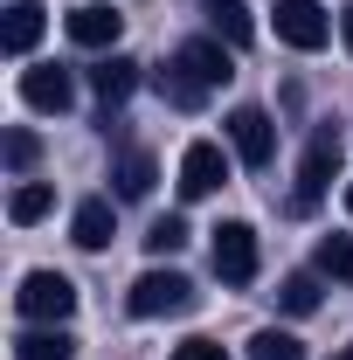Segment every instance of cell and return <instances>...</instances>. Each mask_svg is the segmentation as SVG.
<instances>
[{"label":"cell","instance_id":"1","mask_svg":"<svg viewBox=\"0 0 353 360\" xmlns=\"http://www.w3.org/2000/svg\"><path fill=\"white\" fill-rule=\"evenodd\" d=\"M236 77V56L222 42H180L174 56H167V70H160V97L174 104V111H194L208 90H222Z\"/></svg>","mask_w":353,"mask_h":360},{"label":"cell","instance_id":"2","mask_svg":"<svg viewBox=\"0 0 353 360\" xmlns=\"http://www.w3.org/2000/svg\"><path fill=\"white\" fill-rule=\"evenodd\" d=\"M340 153H347V139H340L333 118L312 125V146H305V160H298V187H291V208H298V215H312V208L326 201V187L340 174Z\"/></svg>","mask_w":353,"mask_h":360},{"label":"cell","instance_id":"3","mask_svg":"<svg viewBox=\"0 0 353 360\" xmlns=\"http://www.w3.org/2000/svg\"><path fill=\"white\" fill-rule=\"evenodd\" d=\"M14 312L35 319V326H63V319L77 312V284H70L63 270H28L21 291H14Z\"/></svg>","mask_w":353,"mask_h":360},{"label":"cell","instance_id":"4","mask_svg":"<svg viewBox=\"0 0 353 360\" xmlns=\"http://www.w3.org/2000/svg\"><path fill=\"white\" fill-rule=\"evenodd\" d=\"M125 305H132L139 319H180V312H194V305H201V291H194L180 270H146V277L132 284V298H125Z\"/></svg>","mask_w":353,"mask_h":360},{"label":"cell","instance_id":"5","mask_svg":"<svg viewBox=\"0 0 353 360\" xmlns=\"http://www.w3.org/2000/svg\"><path fill=\"white\" fill-rule=\"evenodd\" d=\"M229 146H236V160H243V167H257V174H264L270 160H277V125H270V111H257V104L229 111Z\"/></svg>","mask_w":353,"mask_h":360},{"label":"cell","instance_id":"6","mask_svg":"<svg viewBox=\"0 0 353 360\" xmlns=\"http://www.w3.org/2000/svg\"><path fill=\"white\" fill-rule=\"evenodd\" d=\"M215 277L222 284H257V229L250 222L215 229Z\"/></svg>","mask_w":353,"mask_h":360},{"label":"cell","instance_id":"7","mask_svg":"<svg viewBox=\"0 0 353 360\" xmlns=\"http://www.w3.org/2000/svg\"><path fill=\"white\" fill-rule=\"evenodd\" d=\"M333 35V21H326V7L319 0H277V42L291 49H326Z\"/></svg>","mask_w":353,"mask_h":360},{"label":"cell","instance_id":"8","mask_svg":"<svg viewBox=\"0 0 353 360\" xmlns=\"http://www.w3.org/2000/svg\"><path fill=\"white\" fill-rule=\"evenodd\" d=\"M222 180H229V160H222V146L194 139V146L180 153V194H187V201H208Z\"/></svg>","mask_w":353,"mask_h":360},{"label":"cell","instance_id":"9","mask_svg":"<svg viewBox=\"0 0 353 360\" xmlns=\"http://www.w3.org/2000/svg\"><path fill=\"white\" fill-rule=\"evenodd\" d=\"M21 97H28L35 111H56V118H63V111L77 104V77H70L63 63H35V70H21Z\"/></svg>","mask_w":353,"mask_h":360},{"label":"cell","instance_id":"10","mask_svg":"<svg viewBox=\"0 0 353 360\" xmlns=\"http://www.w3.org/2000/svg\"><path fill=\"white\" fill-rule=\"evenodd\" d=\"M118 35H125V14L104 7V0H84V7L70 14V42L77 49H118Z\"/></svg>","mask_w":353,"mask_h":360},{"label":"cell","instance_id":"11","mask_svg":"<svg viewBox=\"0 0 353 360\" xmlns=\"http://www.w3.org/2000/svg\"><path fill=\"white\" fill-rule=\"evenodd\" d=\"M201 14H208L215 42H229V49H250V35H257V21H250V0H201Z\"/></svg>","mask_w":353,"mask_h":360},{"label":"cell","instance_id":"12","mask_svg":"<svg viewBox=\"0 0 353 360\" xmlns=\"http://www.w3.org/2000/svg\"><path fill=\"white\" fill-rule=\"evenodd\" d=\"M90 90L104 97V111H111V104H125V97L139 90V63H132V56H104V63L90 70Z\"/></svg>","mask_w":353,"mask_h":360},{"label":"cell","instance_id":"13","mask_svg":"<svg viewBox=\"0 0 353 360\" xmlns=\"http://www.w3.org/2000/svg\"><path fill=\"white\" fill-rule=\"evenodd\" d=\"M153 180H160L153 153H118V167H111V187H118V201H146V194H153Z\"/></svg>","mask_w":353,"mask_h":360},{"label":"cell","instance_id":"14","mask_svg":"<svg viewBox=\"0 0 353 360\" xmlns=\"http://www.w3.org/2000/svg\"><path fill=\"white\" fill-rule=\"evenodd\" d=\"M70 236H77V250H111V236H118L111 201H84V208H77V222H70Z\"/></svg>","mask_w":353,"mask_h":360},{"label":"cell","instance_id":"15","mask_svg":"<svg viewBox=\"0 0 353 360\" xmlns=\"http://www.w3.org/2000/svg\"><path fill=\"white\" fill-rule=\"evenodd\" d=\"M0 42H7V56H28V49L42 42V7H35V0H14V7H7Z\"/></svg>","mask_w":353,"mask_h":360},{"label":"cell","instance_id":"16","mask_svg":"<svg viewBox=\"0 0 353 360\" xmlns=\"http://www.w3.org/2000/svg\"><path fill=\"white\" fill-rule=\"evenodd\" d=\"M70 354H77V340L63 326H35V333L14 340V360H70Z\"/></svg>","mask_w":353,"mask_h":360},{"label":"cell","instance_id":"17","mask_svg":"<svg viewBox=\"0 0 353 360\" xmlns=\"http://www.w3.org/2000/svg\"><path fill=\"white\" fill-rule=\"evenodd\" d=\"M312 264H319V277H340V284H353V236H319Z\"/></svg>","mask_w":353,"mask_h":360},{"label":"cell","instance_id":"18","mask_svg":"<svg viewBox=\"0 0 353 360\" xmlns=\"http://www.w3.org/2000/svg\"><path fill=\"white\" fill-rule=\"evenodd\" d=\"M49 208H56V194H49L42 180H21V187H14V201H7V215H14V229H28V222H42Z\"/></svg>","mask_w":353,"mask_h":360},{"label":"cell","instance_id":"19","mask_svg":"<svg viewBox=\"0 0 353 360\" xmlns=\"http://www.w3.org/2000/svg\"><path fill=\"white\" fill-rule=\"evenodd\" d=\"M277 305H284V312H291V319L319 312V277H312V270H291V277L277 284Z\"/></svg>","mask_w":353,"mask_h":360},{"label":"cell","instance_id":"20","mask_svg":"<svg viewBox=\"0 0 353 360\" xmlns=\"http://www.w3.org/2000/svg\"><path fill=\"white\" fill-rule=\"evenodd\" d=\"M250 360H305V347H298L291 333H277V326H264V333L250 340Z\"/></svg>","mask_w":353,"mask_h":360},{"label":"cell","instance_id":"21","mask_svg":"<svg viewBox=\"0 0 353 360\" xmlns=\"http://www.w3.org/2000/svg\"><path fill=\"white\" fill-rule=\"evenodd\" d=\"M180 243H187V222H180V215H160V222L146 229V250H153V257H174Z\"/></svg>","mask_w":353,"mask_h":360},{"label":"cell","instance_id":"22","mask_svg":"<svg viewBox=\"0 0 353 360\" xmlns=\"http://www.w3.org/2000/svg\"><path fill=\"white\" fill-rule=\"evenodd\" d=\"M35 153H42V146H35V132H21V125L7 132V167H14V174H28V167H35Z\"/></svg>","mask_w":353,"mask_h":360},{"label":"cell","instance_id":"23","mask_svg":"<svg viewBox=\"0 0 353 360\" xmlns=\"http://www.w3.org/2000/svg\"><path fill=\"white\" fill-rule=\"evenodd\" d=\"M174 360H229V354H222L215 340H187V347H174Z\"/></svg>","mask_w":353,"mask_h":360},{"label":"cell","instance_id":"24","mask_svg":"<svg viewBox=\"0 0 353 360\" xmlns=\"http://www.w3.org/2000/svg\"><path fill=\"white\" fill-rule=\"evenodd\" d=\"M340 42H347V56H353V7H340Z\"/></svg>","mask_w":353,"mask_h":360},{"label":"cell","instance_id":"25","mask_svg":"<svg viewBox=\"0 0 353 360\" xmlns=\"http://www.w3.org/2000/svg\"><path fill=\"white\" fill-rule=\"evenodd\" d=\"M333 360H353V347H340V354H333Z\"/></svg>","mask_w":353,"mask_h":360},{"label":"cell","instance_id":"26","mask_svg":"<svg viewBox=\"0 0 353 360\" xmlns=\"http://www.w3.org/2000/svg\"><path fill=\"white\" fill-rule=\"evenodd\" d=\"M347 208H353V187H347Z\"/></svg>","mask_w":353,"mask_h":360}]
</instances>
